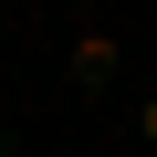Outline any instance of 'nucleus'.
Masks as SVG:
<instances>
[{"label": "nucleus", "mask_w": 157, "mask_h": 157, "mask_svg": "<svg viewBox=\"0 0 157 157\" xmlns=\"http://www.w3.org/2000/svg\"><path fill=\"white\" fill-rule=\"evenodd\" d=\"M73 84H115V32H84L73 42Z\"/></svg>", "instance_id": "nucleus-1"}, {"label": "nucleus", "mask_w": 157, "mask_h": 157, "mask_svg": "<svg viewBox=\"0 0 157 157\" xmlns=\"http://www.w3.org/2000/svg\"><path fill=\"white\" fill-rule=\"evenodd\" d=\"M136 126H147V147H157V94H147V105H136Z\"/></svg>", "instance_id": "nucleus-2"}, {"label": "nucleus", "mask_w": 157, "mask_h": 157, "mask_svg": "<svg viewBox=\"0 0 157 157\" xmlns=\"http://www.w3.org/2000/svg\"><path fill=\"white\" fill-rule=\"evenodd\" d=\"M0 157H21V147H0Z\"/></svg>", "instance_id": "nucleus-3"}]
</instances>
